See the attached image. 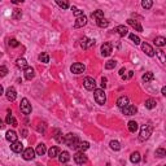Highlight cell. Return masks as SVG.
I'll return each instance as SVG.
<instances>
[{
    "label": "cell",
    "instance_id": "d6986e66",
    "mask_svg": "<svg viewBox=\"0 0 166 166\" xmlns=\"http://www.w3.org/2000/svg\"><path fill=\"white\" fill-rule=\"evenodd\" d=\"M69 160H70V155H69V152H66V150H64V152H61L59 155L60 164H66V162H69Z\"/></svg>",
    "mask_w": 166,
    "mask_h": 166
},
{
    "label": "cell",
    "instance_id": "5bb4252c",
    "mask_svg": "<svg viewBox=\"0 0 166 166\" xmlns=\"http://www.w3.org/2000/svg\"><path fill=\"white\" fill-rule=\"evenodd\" d=\"M112 51H113V47H112V43H104L101 46V55L102 56H109L112 53Z\"/></svg>",
    "mask_w": 166,
    "mask_h": 166
},
{
    "label": "cell",
    "instance_id": "836d02e7",
    "mask_svg": "<svg viewBox=\"0 0 166 166\" xmlns=\"http://www.w3.org/2000/svg\"><path fill=\"white\" fill-rule=\"evenodd\" d=\"M109 146H110L112 149L116 150V152H118V150L121 149V144H119V141H117V140H112L109 143Z\"/></svg>",
    "mask_w": 166,
    "mask_h": 166
},
{
    "label": "cell",
    "instance_id": "f5cc1de1",
    "mask_svg": "<svg viewBox=\"0 0 166 166\" xmlns=\"http://www.w3.org/2000/svg\"><path fill=\"white\" fill-rule=\"evenodd\" d=\"M21 134H22V136H23V138L28 136V131H26V130H22V131H21Z\"/></svg>",
    "mask_w": 166,
    "mask_h": 166
},
{
    "label": "cell",
    "instance_id": "f546056e",
    "mask_svg": "<svg viewBox=\"0 0 166 166\" xmlns=\"http://www.w3.org/2000/svg\"><path fill=\"white\" fill-rule=\"evenodd\" d=\"M156 104H157V102H156L155 99L150 97V99H147V100H146V104H144V105H146L147 109H153V108H156Z\"/></svg>",
    "mask_w": 166,
    "mask_h": 166
},
{
    "label": "cell",
    "instance_id": "ac0fdd59",
    "mask_svg": "<svg viewBox=\"0 0 166 166\" xmlns=\"http://www.w3.org/2000/svg\"><path fill=\"white\" fill-rule=\"evenodd\" d=\"M5 122H7L8 125H12L13 127H16V126H17V121L13 117V114H12V110L11 109H8V114H7V118H5Z\"/></svg>",
    "mask_w": 166,
    "mask_h": 166
},
{
    "label": "cell",
    "instance_id": "7c38bea8",
    "mask_svg": "<svg viewBox=\"0 0 166 166\" xmlns=\"http://www.w3.org/2000/svg\"><path fill=\"white\" fill-rule=\"evenodd\" d=\"M11 149L13 150L14 153H22L23 150H25V149H23V144L21 143V141H18V140L11 144Z\"/></svg>",
    "mask_w": 166,
    "mask_h": 166
},
{
    "label": "cell",
    "instance_id": "6da1fadb",
    "mask_svg": "<svg viewBox=\"0 0 166 166\" xmlns=\"http://www.w3.org/2000/svg\"><path fill=\"white\" fill-rule=\"evenodd\" d=\"M79 143H81L79 138H78L77 135L71 134V132H69V134H66L64 136V144H66V146L70 147V148H73V149H78Z\"/></svg>",
    "mask_w": 166,
    "mask_h": 166
},
{
    "label": "cell",
    "instance_id": "816d5d0a",
    "mask_svg": "<svg viewBox=\"0 0 166 166\" xmlns=\"http://www.w3.org/2000/svg\"><path fill=\"white\" fill-rule=\"evenodd\" d=\"M161 93H162V95H164L165 97H166V86H165V87H162V90H161Z\"/></svg>",
    "mask_w": 166,
    "mask_h": 166
},
{
    "label": "cell",
    "instance_id": "60d3db41",
    "mask_svg": "<svg viewBox=\"0 0 166 166\" xmlns=\"http://www.w3.org/2000/svg\"><path fill=\"white\" fill-rule=\"evenodd\" d=\"M46 130H47V125L44 122H42V123H38V126H37V131L38 132H42V134H44L46 132Z\"/></svg>",
    "mask_w": 166,
    "mask_h": 166
},
{
    "label": "cell",
    "instance_id": "ba28073f",
    "mask_svg": "<svg viewBox=\"0 0 166 166\" xmlns=\"http://www.w3.org/2000/svg\"><path fill=\"white\" fill-rule=\"evenodd\" d=\"M93 44H95V39H90L87 37H83L81 39V47H82L83 49H88V48H91Z\"/></svg>",
    "mask_w": 166,
    "mask_h": 166
},
{
    "label": "cell",
    "instance_id": "52a82bcc",
    "mask_svg": "<svg viewBox=\"0 0 166 166\" xmlns=\"http://www.w3.org/2000/svg\"><path fill=\"white\" fill-rule=\"evenodd\" d=\"M70 70H71V73H74V74H82V73H84V70H86V66L83 64H81V62H75V64L70 66Z\"/></svg>",
    "mask_w": 166,
    "mask_h": 166
},
{
    "label": "cell",
    "instance_id": "b9f144b4",
    "mask_svg": "<svg viewBox=\"0 0 166 166\" xmlns=\"http://www.w3.org/2000/svg\"><path fill=\"white\" fill-rule=\"evenodd\" d=\"M129 38L131 39V42H132L134 44H136V46H138V44H140V38H139L138 35H135V34H129Z\"/></svg>",
    "mask_w": 166,
    "mask_h": 166
},
{
    "label": "cell",
    "instance_id": "e0dca14e",
    "mask_svg": "<svg viewBox=\"0 0 166 166\" xmlns=\"http://www.w3.org/2000/svg\"><path fill=\"white\" fill-rule=\"evenodd\" d=\"M114 31H116L118 35H121V37H126V35L129 34V29L126 28L125 25H118L116 29H114Z\"/></svg>",
    "mask_w": 166,
    "mask_h": 166
},
{
    "label": "cell",
    "instance_id": "7402d4cb",
    "mask_svg": "<svg viewBox=\"0 0 166 166\" xmlns=\"http://www.w3.org/2000/svg\"><path fill=\"white\" fill-rule=\"evenodd\" d=\"M34 77H35V70L31 68V66H28V68L25 69V78L28 81H31Z\"/></svg>",
    "mask_w": 166,
    "mask_h": 166
},
{
    "label": "cell",
    "instance_id": "7dc6e473",
    "mask_svg": "<svg viewBox=\"0 0 166 166\" xmlns=\"http://www.w3.org/2000/svg\"><path fill=\"white\" fill-rule=\"evenodd\" d=\"M7 73H8V69L5 68L4 65L0 66V75H1V77H5V75H7Z\"/></svg>",
    "mask_w": 166,
    "mask_h": 166
},
{
    "label": "cell",
    "instance_id": "db71d44e",
    "mask_svg": "<svg viewBox=\"0 0 166 166\" xmlns=\"http://www.w3.org/2000/svg\"><path fill=\"white\" fill-rule=\"evenodd\" d=\"M0 93H4V87L0 86Z\"/></svg>",
    "mask_w": 166,
    "mask_h": 166
},
{
    "label": "cell",
    "instance_id": "ffe728a7",
    "mask_svg": "<svg viewBox=\"0 0 166 166\" xmlns=\"http://www.w3.org/2000/svg\"><path fill=\"white\" fill-rule=\"evenodd\" d=\"M5 139H7L8 141H11V144L12 143H14V141H17V134H16V131H7L5 132Z\"/></svg>",
    "mask_w": 166,
    "mask_h": 166
},
{
    "label": "cell",
    "instance_id": "f1b7e54d",
    "mask_svg": "<svg viewBox=\"0 0 166 166\" xmlns=\"http://www.w3.org/2000/svg\"><path fill=\"white\" fill-rule=\"evenodd\" d=\"M16 65H17V68H20V69H26V68H28V61L21 57V59H17Z\"/></svg>",
    "mask_w": 166,
    "mask_h": 166
},
{
    "label": "cell",
    "instance_id": "4316f807",
    "mask_svg": "<svg viewBox=\"0 0 166 166\" xmlns=\"http://www.w3.org/2000/svg\"><path fill=\"white\" fill-rule=\"evenodd\" d=\"M35 152H37V155H38V156H43L44 153L47 152L46 144H43V143H39V144H38V147H37V150H35Z\"/></svg>",
    "mask_w": 166,
    "mask_h": 166
},
{
    "label": "cell",
    "instance_id": "c3c4849f",
    "mask_svg": "<svg viewBox=\"0 0 166 166\" xmlns=\"http://www.w3.org/2000/svg\"><path fill=\"white\" fill-rule=\"evenodd\" d=\"M132 75H134V71H132V70H130V71H127V74H126V75H123V77H122V79H123V81L130 79V78H132Z\"/></svg>",
    "mask_w": 166,
    "mask_h": 166
},
{
    "label": "cell",
    "instance_id": "11a10c76",
    "mask_svg": "<svg viewBox=\"0 0 166 166\" xmlns=\"http://www.w3.org/2000/svg\"><path fill=\"white\" fill-rule=\"evenodd\" d=\"M165 166H166V165H165Z\"/></svg>",
    "mask_w": 166,
    "mask_h": 166
},
{
    "label": "cell",
    "instance_id": "cb8c5ba5",
    "mask_svg": "<svg viewBox=\"0 0 166 166\" xmlns=\"http://www.w3.org/2000/svg\"><path fill=\"white\" fill-rule=\"evenodd\" d=\"M91 17H92V20H95L96 22H97V21H100V20L104 18V12L100 11V9H97V11L92 12V13H91Z\"/></svg>",
    "mask_w": 166,
    "mask_h": 166
},
{
    "label": "cell",
    "instance_id": "83f0119b",
    "mask_svg": "<svg viewBox=\"0 0 166 166\" xmlns=\"http://www.w3.org/2000/svg\"><path fill=\"white\" fill-rule=\"evenodd\" d=\"M153 42H155L156 47H164V46H166V38H164V37H157Z\"/></svg>",
    "mask_w": 166,
    "mask_h": 166
},
{
    "label": "cell",
    "instance_id": "5b68a950",
    "mask_svg": "<svg viewBox=\"0 0 166 166\" xmlns=\"http://www.w3.org/2000/svg\"><path fill=\"white\" fill-rule=\"evenodd\" d=\"M83 86L86 90H88V91H95L96 90V82L95 79L91 77H86L83 81Z\"/></svg>",
    "mask_w": 166,
    "mask_h": 166
},
{
    "label": "cell",
    "instance_id": "44dd1931",
    "mask_svg": "<svg viewBox=\"0 0 166 166\" xmlns=\"http://www.w3.org/2000/svg\"><path fill=\"white\" fill-rule=\"evenodd\" d=\"M127 23L130 26H132L136 31H143V28H141V25L139 23V21H135V20H132V18H129L127 20Z\"/></svg>",
    "mask_w": 166,
    "mask_h": 166
},
{
    "label": "cell",
    "instance_id": "9a60e30c",
    "mask_svg": "<svg viewBox=\"0 0 166 166\" xmlns=\"http://www.w3.org/2000/svg\"><path fill=\"white\" fill-rule=\"evenodd\" d=\"M127 105H130L127 96H121V97H118V100H117V107L123 109V108H126Z\"/></svg>",
    "mask_w": 166,
    "mask_h": 166
},
{
    "label": "cell",
    "instance_id": "ee69618b",
    "mask_svg": "<svg viewBox=\"0 0 166 166\" xmlns=\"http://www.w3.org/2000/svg\"><path fill=\"white\" fill-rule=\"evenodd\" d=\"M156 156H158V157H165L166 156V149L165 148H157L156 149Z\"/></svg>",
    "mask_w": 166,
    "mask_h": 166
},
{
    "label": "cell",
    "instance_id": "3957f363",
    "mask_svg": "<svg viewBox=\"0 0 166 166\" xmlns=\"http://www.w3.org/2000/svg\"><path fill=\"white\" fill-rule=\"evenodd\" d=\"M93 97H95V101L97 102L99 105H104L105 101H107L105 91L102 88H96L95 91H93Z\"/></svg>",
    "mask_w": 166,
    "mask_h": 166
},
{
    "label": "cell",
    "instance_id": "681fc988",
    "mask_svg": "<svg viewBox=\"0 0 166 166\" xmlns=\"http://www.w3.org/2000/svg\"><path fill=\"white\" fill-rule=\"evenodd\" d=\"M101 87H102V90L107 87V78H104V77L101 78Z\"/></svg>",
    "mask_w": 166,
    "mask_h": 166
},
{
    "label": "cell",
    "instance_id": "d4e9b609",
    "mask_svg": "<svg viewBox=\"0 0 166 166\" xmlns=\"http://www.w3.org/2000/svg\"><path fill=\"white\" fill-rule=\"evenodd\" d=\"M141 79H143V82H150V81L155 79V74L152 73V71H147V73L143 74V77H141Z\"/></svg>",
    "mask_w": 166,
    "mask_h": 166
},
{
    "label": "cell",
    "instance_id": "74e56055",
    "mask_svg": "<svg viewBox=\"0 0 166 166\" xmlns=\"http://www.w3.org/2000/svg\"><path fill=\"white\" fill-rule=\"evenodd\" d=\"M152 5H153L152 0H143V1H141V7H143L144 9H150Z\"/></svg>",
    "mask_w": 166,
    "mask_h": 166
},
{
    "label": "cell",
    "instance_id": "1f68e13d",
    "mask_svg": "<svg viewBox=\"0 0 166 166\" xmlns=\"http://www.w3.org/2000/svg\"><path fill=\"white\" fill-rule=\"evenodd\" d=\"M156 55H157V57L160 59V61H161L162 64H165V62H166V53L164 52V51H162V49L156 51Z\"/></svg>",
    "mask_w": 166,
    "mask_h": 166
},
{
    "label": "cell",
    "instance_id": "bcb514c9",
    "mask_svg": "<svg viewBox=\"0 0 166 166\" xmlns=\"http://www.w3.org/2000/svg\"><path fill=\"white\" fill-rule=\"evenodd\" d=\"M9 46L12 48H17V47L20 46V43H18V40H17V39H11V40H9Z\"/></svg>",
    "mask_w": 166,
    "mask_h": 166
},
{
    "label": "cell",
    "instance_id": "f6af8a7d",
    "mask_svg": "<svg viewBox=\"0 0 166 166\" xmlns=\"http://www.w3.org/2000/svg\"><path fill=\"white\" fill-rule=\"evenodd\" d=\"M73 12H74V16L77 17H82V16H84L83 14V11H81V9H78V8H75V7H73Z\"/></svg>",
    "mask_w": 166,
    "mask_h": 166
},
{
    "label": "cell",
    "instance_id": "ab89813d",
    "mask_svg": "<svg viewBox=\"0 0 166 166\" xmlns=\"http://www.w3.org/2000/svg\"><path fill=\"white\" fill-rule=\"evenodd\" d=\"M21 17H22V12L20 9H14L13 13H12V18L13 20H21Z\"/></svg>",
    "mask_w": 166,
    "mask_h": 166
},
{
    "label": "cell",
    "instance_id": "7bdbcfd3",
    "mask_svg": "<svg viewBox=\"0 0 166 166\" xmlns=\"http://www.w3.org/2000/svg\"><path fill=\"white\" fill-rule=\"evenodd\" d=\"M56 3H57V5H59L60 8H62V9H68V8H69V3L65 1V0H62V1H61V0H57Z\"/></svg>",
    "mask_w": 166,
    "mask_h": 166
},
{
    "label": "cell",
    "instance_id": "e575fe53",
    "mask_svg": "<svg viewBox=\"0 0 166 166\" xmlns=\"http://www.w3.org/2000/svg\"><path fill=\"white\" fill-rule=\"evenodd\" d=\"M116 66H117V61H116V60H109V61L105 62V69H108V70L114 69Z\"/></svg>",
    "mask_w": 166,
    "mask_h": 166
},
{
    "label": "cell",
    "instance_id": "d6a6232c",
    "mask_svg": "<svg viewBox=\"0 0 166 166\" xmlns=\"http://www.w3.org/2000/svg\"><path fill=\"white\" fill-rule=\"evenodd\" d=\"M88 148H90L88 141H81L79 146H78V150H79V152H86Z\"/></svg>",
    "mask_w": 166,
    "mask_h": 166
},
{
    "label": "cell",
    "instance_id": "8992f818",
    "mask_svg": "<svg viewBox=\"0 0 166 166\" xmlns=\"http://www.w3.org/2000/svg\"><path fill=\"white\" fill-rule=\"evenodd\" d=\"M35 153H37V152H35L31 147H29V148H26V149L22 152V157H23L25 161H31V160L35 158Z\"/></svg>",
    "mask_w": 166,
    "mask_h": 166
},
{
    "label": "cell",
    "instance_id": "30bf717a",
    "mask_svg": "<svg viewBox=\"0 0 166 166\" xmlns=\"http://www.w3.org/2000/svg\"><path fill=\"white\" fill-rule=\"evenodd\" d=\"M141 49H143V52L146 53L147 56H149V57H153V56H155V49H153V47L150 46V44H148V43H141Z\"/></svg>",
    "mask_w": 166,
    "mask_h": 166
},
{
    "label": "cell",
    "instance_id": "4fadbf2b",
    "mask_svg": "<svg viewBox=\"0 0 166 166\" xmlns=\"http://www.w3.org/2000/svg\"><path fill=\"white\" fill-rule=\"evenodd\" d=\"M5 96H7V99L9 101H14L17 97V91L14 90V87H9V88L5 91Z\"/></svg>",
    "mask_w": 166,
    "mask_h": 166
},
{
    "label": "cell",
    "instance_id": "484cf974",
    "mask_svg": "<svg viewBox=\"0 0 166 166\" xmlns=\"http://www.w3.org/2000/svg\"><path fill=\"white\" fill-rule=\"evenodd\" d=\"M140 160H141V157H140V153L139 152H134V153H131V156H130V161H131L132 164H139Z\"/></svg>",
    "mask_w": 166,
    "mask_h": 166
},
{
    "label": "cell",
    "instance_id": "8fae6325",
    "mask_svg": "<svg viewBox=\"0 0 166 166\" xmlns=\"http://www.w3.org/2000/svg\"><path fill=\"white\" fill-rule=\"evenodd\" d=\"M136 112H138V108L135 107V105H131V104L122 109V113L125 114V116H134V114H136Z\"/></svg>",
    "mask_w": 166,
    "mask_h": 166
},
{
    "label": "cell",
    "instance_id": "f907efd6",
    "mask_svg": "<svg viewBox=\"0 0 166 166\" xmlns=\"http://www.w3.org/2000/svg\"><path fill=\"white\" fill-rule=\"evenodd\" d=\"M125 68H122V69H121V70H119V75H121V77H123V75H125Z\"/></svg>",
    "mask_w": 166,
    "mask_h": 166
},
{
    "label": "cell",
    "instance_id": "277c9868",
    "mask_svg": "<svg viewBox=\"0 0 166 166\" xmlns=\"http://www.w3.org/2000/svg\"><path fill=\"white\" fill-rule=\"evenodd\" d=\"M20 109H21V112H22L23 114H26V116H29V114L31 113V104H30V101L26 97H23L22 100H21Z\"/></svg>",
    "mask_w": 166,
    "mask_h": 166
},
{
    "label": "cell",
    "instance_id": "4dcf8cb0",
    "mask_svg": "<svg viewBox=\"0 0 166 166\" xmlns=\"http://www.w3.org/2000/svg\"><path fill=\"white\" fill-rule=\"evenodd\" d=\"M127 126H129V131H130V132H136L138 129H139L138 122H135V121H130Z\"/></svg>",
    "mask_w": 166,
    "mask_h": 166
},
{
    "label": "cell",
    "instance_id": "d590c367",
    "mask_svg": "<svg viewBox=\"0 0 166 166\" xmlns=\"http://www.w3.org/2000/svg\"><path fill=\"white\" fill-rule=\"evenodd\" d=\"M53 138L57 140V143H64V136H62V134H61V131H60V130H56Z\"/></svg>",
    "mask_w": 166,
    "mask_h": 166
},
{
    "label": "cell",
    "instance_id": "8d00e7d4",
    "mask_svg": "<svg viewBox=\"0 0 166 166\" xmlns=\"http://www.w3.org/2000/svg\"><path fill=\"white\" fill-rule=\"evenodd\" d=\"M39 61L44 62V64H48L49 62V55L48 53H40L39 55Z\"/></svg>",
    "mask_w": 166,
    "mask_h": 166
},
{
    "label": "cell",
    "instance_id": "7a4b0ae2",
    "mask_svg": "<svg viewBox=\"0 0 166 166\" xmlns=\"http://www.w3.org/2000/svg\"><path fill=\"white\" fill-rule=\"evenodd\" d=\"M152 132H153V125L152 123H146V125H143L140 129V135H139L140 141H144V140H147V139H149V136L152 135Z\"/></svg>",
    "mask_w": 166,
    "mask_h": 166
},
{
    "label": "cell",
    "instance_id": "9c48e42d",
    "mask_svg": "<svg viewBox=\"0 0 166 166\" xmlns=\"http://www.w3.org/2000/svg\"><path fill=\"white\" fill-rule=\"evenodd\" d=\"M74 161L78 165H83L87 162V156L84 155V152H77L74 155Z\"/></svg>",
    "mask_w": 166,
    "mask_h": 166
},
{
    "label": "cell",
    "instance_id": "2e32d148",
    "mask_svg": "<svg viewBox=\"0 0 166 166\" xmlns=\"http://www.w3.org/2000/svg\"><path fill=\"white\" fill-rule=\"evenodd\" d=\"M87 25V17L86 16H82V17H78L75 20V23H74V28L75 29H79V28H83V26Z\"/></svg>",
    "mask_w": 166,
    "mask_h": 166
},
{
    "label": "cell",
    "instance_id": "603a6c76",
    "mask_svg": "<svg viewBox=\"0 0 166 166\" xmlns=\"http://www.w3.org/2000/svg\"><path fill=\"white\" fill-rule=\"evenodd\" d=\"M60 155V148L59 147H51L48 149V157L51 158H55V157H59Z\"/></svg>",
    "mask_w": 166,
    "mask_h": 166
},
{
    "label": "cell",
    "instance_id": "f35d334b",
    "mask_svg": "<svg viewBox=\"0 0 166 166\" xmlns=\"http://www.w3.org/2000/svg\"><path fill=\"white\" fill-rule=\"evenodd\" d=\"M97 26H99V28H101V29L108 28V26H109V21H108L107 18H102L100 21H97Z\"/></svg>",
    "mask_w": 166,
    "mask_h": 166
}]
</instances>
